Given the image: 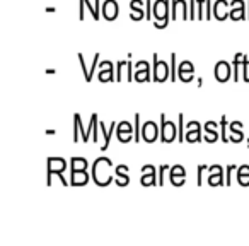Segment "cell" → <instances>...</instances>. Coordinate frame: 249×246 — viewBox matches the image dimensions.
Returning a JSON list of instances; mask_svg holds the SVG:
<instances>
[{"label": "cell", "instance_id": "cell-2", "mask_svg": "<svg viewBox=\"0 0 249 246\" xmlns=\"http://www.w3.org/2000/svg\"><path fill=\"white\" fill-rule=\"evenodd\" d=\"M152 82H166L167 79H171V63H166L162 60H159V55L154 53L152 55Z\"/></svg>", "mask_w": 249, "mask_h": 246}, {"label": "cell", "instance_id": "cell-17", "mask_svg": "<svg viewBox=\"0 0 249 246\" xmlns=\"http://www.w3.org/2000/svg\"><path fill=\"white\" fill-rule=\"evenodd\" d=\"M89 180H92L87 170L82 171H70V185L72 187H86L89 183Z\"/></svg>", "mask_w": 249, "mask_h": 246}, {"label": "cell", "instance_id": "cell-19", "mask_svg": "<svg viewBox=\"0 0 249 246\" xmlns=\"http://www.w3.org/2000/svg\"><path fill=\"white\" fill-rule=\"evenodd\" d=\"M116 125H118V121H111V123H109V130H107V129H106V125H104V123H101V121H99L101 135H103V139H104L103 146H101V151H106L107 147H109L111 137H113V132H114V130H116Z\"/></svg>", "mask_w": 249, "mask_h": 246}, {"label": "cell", "instance_id": "cell-37", "mask_svg": "<svg viewBox=\"0 0 249 246\" xmlns=\"http://www.w3.org/2000/svg\"><path fill=\"white\" fill-rule=\"evenodd\" d=\"M86 7H87V11L90 12V16H92V19H99L101 18V14L97 12V9H96V5H92L90 4V0H86Z\"/></svg>", "mask_w": 249, "mask_h": 246}, {"label": "cell", "instance_id": "cell-21", "mask_svg": "<svg viewBox=\"0 0 249 246\" xmlns=\"http://www.w3.org/2000/svg\"><path fill=\"white\" fill-rule=\"evenodd\" d=\"M142 5H143V0H132V2H130V9H132L130 19H132V21H142L147 16V11H143Z\"/></svg>", "mask_w": 249, "mask_h": 246}, {"label": "cell", "instance_id": "cell-6", "mask_svg": "<svg viewBox=\"0 0 249 246\" xmlns=\"http://www.w3.org/2000/svg\"><path fill=\"white\" fill-rule=\"evenodd\" d=\"M157 139H160V127L154 121H145L142 125V140L149 144H154Z\"/></svg>", "mask_w": 249, "mask_h": 246}, {"label": "cell", "instance_id": "cell-28", "mask_svg": "<svg viewBox=\"0 0 249 246\" xmlns=\"http://www.w3.org/2000/svg\"><path fill=\"white\" fill-rule=\"evenodd\" d=\"M135 132V127H132L130 121H120L116 125V133H133Z\"/></svg>", "mask_w": 249, "mask_h": 246}, {"label": "cell", "instance_id": "cell-29", "mask_svg": "<svg viewBox=\"0 0 249 246\" xmlns=\"http://www.w3.org/2000/svg\"><path fill=\"white\" fill-rule=\"evenodd\" d=\"M135 80L137 82H149L150 80V69L135 70Z\"/></svg>", "mask_w": 249, "mask_h": 246}, {"label": "cell", "instance_id": "cell-15", "mask_svg": "<svg viewBox=\"0 0 249 246\" xmlns=\"http://www.w3.org/2000/svg\"><path fill=\"white\" fill-rule=\"evenodd\" d=\"M229 139H231V142L234 144H241L242 140H244V132H242V121L235 120V121H231L229 123Z\"/></svg>", "mask_w": 249, "mask_h": 246}, {"label": "cell", "instance_id": "cell-23", "mask_svg": "<svg viewBox=\"0 0 249 246\" xmlns=\"http://www.w3.org/2000/svg\"><path fill=\"white\" fill-rule=\"evenodd\" d=\"M114 72H116V67H113V69H103L97 74V79H99V82H116Z\"/></svg>", "mask_w": 249, "mask_h": 246}, {"label": "cell", "instance_id": "cell-44", "mask_svg": "<svg viewBox=\"0 0 249 246\" xmlns=\"http://www.w3.org/2000/svg\"><path fill=\"white\" fill-rule=\"evenodd\" d=\"M56 130H46V135H55Z\"/></svg>", "mask_w": 249, "mask_h": 246}, {"label": "cell", "instance_id": "cell-18", "mask_svg": "<svg viewBox=\"0 0 249 246\" xmlns=\"http://www.w3.org/2000/svg\"><path fill=\"white\" fill-rule=\"evenodd\" d=\"M218 127H220V123H217L213 120L205 123V140L208 144H213L218 140Z\"/></svg>", "mask_w": 249, "mask_h": 246}, {"label": "cell", "instance_id": "cell-3", "mask_svg": "<svg viewBox=\"0 0 249 246\" xmlns=\"http://www.w3.org/2000/svg\"><path fill=\"white\" fill-rule=\"evenodd\" d=\"M178 135V127L174 121H169L166 118V114H160V142L162 144H171L176 140Z\"/></svg>", "mask_w": 249, "mask_h": 246}, {"label": "cell", "instance_id": "cell-32", "mask_svg": "<svg viewBox=\"0 0 249 246\" xmlns=\"http://www.w3.org/2000/svg\"><path fill=\"white\" fill-rule=\"evenodd\" d=\"M73 121H75L77 125H79V130H80V137H82V142H89V137H87V130L82 127V120H80V114H73Z\"/></svg>", "mask_w": 249, "mask_h": 246}, {"label": "cell", "instance_id": "cell-10", "mask_svg": "<svg viewBox=\"0 0 249 246\" xmlns=\"http://www.w3.org/2000/svg\"><path fill=\"white\" fill-rule=\"evenodd\" d=\"M208 171H210V176H208V185L210 187H222V185H225V171L220 164L208 166Z\"/></svg>", "mask_w": 249, "mask_h": 246}, {"label": "cell", "instance_id": "cell-26", "mask_svg": "<svg viewBox=\"0 0 249 246\" xmlns=\"http://www.w3.org/2000/svg\"><path fill=\"white\" fill-rule=\"evenodd\" d=\"M203 140V132L201 130H188L186 132V142L190 144H198Z\"/></svg>", "mask_w": 249, "mask_h": 246}, {"label": "cell", "instance_id": "cell-11", "mask_svg": "<svg viewBox=\"0 0 249 246\" xmlns=\"http://www.w3.org/2000/svg\"><path fill=\"white\" fill-rule=\"evenodd\" d=\"M101 14L106 21H114L120 14V7H118L116 0H104L101 5Z\"/></svg>", "mask_w": 249, "mask_h": 246}, {"label": "cell", "instance_id": "cell-16", "mask_svg": "<svg viewBox=\"0 0 249 246\" xmlns=\"http://www.w3.org/2000/svg\"><path fill=\"white\" fill-rule=\"evenodd\" d=\"M232 21H241L246 19V2L244 0H232L231 2V16Z\"/></svg>", "mask_w": 249, "mask_h": 246}, {"label": "cell", "instance_id": "cell-43", "mask_svg": "<svg viewBox=\"0 0 249 246\" xmlns=\"http://www.w3.org/2000/svg\"><path fill=\"white\" fill-rule=\"evenodd\" d=\"M142 69H150V63L147 60H139L135 63V70H142Z\"/></svg>", "mask_w": 249, "mask_h": 246}, {"label": "cell", "instance_id": "cell-38", "mask_svg": "<svg viewBox=\"0 0 249 246\" xmlns=\"http://www.w3.org/2000/svg\"><path fill=\"white\" fill-rule=\"evenodd\" d=\"M205 14H207V19L213 18V4H212V0H205Z\"/></svg>", "mask_w": 249, "mask_h": 246}, {"label": "cell", "instance_id": "cell-34", "mask_svg": "<svg viewBox=\"0 0 249 246\" xmlns=\"http://www.w3.org/2000/svg\"><path fill=\"white\" fill-rule=\"evenodd\" d=\"M239 166H235V164H229L227 168H225V185L227 187H231L232 185V171L237 170Z\"/></svg>", "mask_w": 249, "mask_h": 246}, {"label": "cell", "instance_id": "cell-45", "mask_svg": "<svg viewBox=\"0 0 249 246\" xmlns=\"http://www.w3.org/2000/svg\"><path fill=\"white\" fill-rule=\"evenodd\" d=\"M55 11H56L55 7H48V9H46V12H55Z\"/></svg>", "mask_w": 249, "mask_h": 246}, {"label": "cell", "instance_id": "cell-8", "mask_svg": "<svg viewBox=\"0 0 249 246\" xmlns=\"http://www.w3.org/2000/svg\"><path fill=\"white\" fill-rule=\"evenodd\" d=\"M232 76V69H231V63L225 62V60H220V62L215 63L213 67V77L217 82H227Z\"/></svg>", "mask_w": 249, "mask_h": 246}, {"label": "cell", "instance_id": "cell-27", "mask_svg": "<svg viewBox=\"0 0 249 246\" xmlns=\"http://www.w3.org/2000/svg\"><path fill=\"white\" fill-rule=\"evenodd\" d=\"M227 130H229V121H227V116H222L220 118V140L224 144H229L231 142V139L227 137Z\"/></svg>", "mask_w": 249, "mask_h": 246}, {"label": "cell", "instance_id": "cell-33", "mask_svg": "<svg viewBox=\"0 0 249 246\" xmlns=\"http://www.w3.org/2000/svg\"><path fill=\"white\" fill-rule=\"evenodd\" d=\"M126 60H120L116 62V82H123V69L126 67Z\"/></svg>", "mask_w": 249, "mask_h": 246}, {"label": "cell", "instance_id": "cell-47", "mask_svg": "<svg viewBox=\"0 0 249 246\" xmlns=\"http://www.w3.org/2000/svg\"><path fill=\"white\" fill-rule=\"evenodd\" d=\"M248 7H249V4H248ZM248 19H249V9H248Z\"/></svg>", "mask_w": 249, "mask_h": 246}, {"label": "cell", "instance_id": "cell-30", "mask_svg": "<svg viewBox=\"0 0 249 246\" xmlns=\"http://www.w3.org/2000/svg\"><path fill=\"white\" fill-rule=\"evenodd\" d=\"M171 82H178V62H176V53H171Z\"/></svg>", "mask_w": 249, "mask_h": 246}, {"label": "cell", "instance_id": "cell-35", "mask_svg": "<svg viewBox=\"0 0 249 246\" xmlns=\"http://www.w3.org/2000/svg\"><path fill=\"white\" fill-rule=\"evenodd\" d=\"M203 171H208L207 164H200V166H198V171H196V185L198 187L203 185Z\"/></svg>", "mask_w": 249, "mask_h": 246}, {"label": "cell", "instance_id": "cell-12", "mask_svg": "<svg viewBox=\"0 0 249 246\" xmlns=\"http://www.w3.org/2000/svg\"><path fill=\"white\" fill-rule=\"evenodd\" d=\"M231 16V2L229 0H215L213 2V18L217 21H224Z\"/></svg>", "mask_w": 249, "mask_h": 246}, {"label": "cell", "instance_id": "cell-42", "mask_svg": "<svg viewBox=\"0 0 249 246\" xmlns=\"http://www.w3.org/2000/svg\"><path fill=\"white\" fill-rule=\"evenodd\" d=\"M188 130H201V123H200V121H196V120L190 121V123H186V132H188Z\"/></svg>", "mask_w": 249, "mask_h": 246}, {"label": "cell", "instance_id": "cell-4", "mask_svg": "<svg viewBox=\"0 0 249 246\" xmlns=\"http://www.w3.org/2000/svg\"><path fill=\"white\" fill-rule=\"evenodd\" d=\"M48 163V173H46V185L52 187V178L53 174H58V173H63L67 168H70V164H67V161L63 157H48L46 159Z\"/></svg>", "mask_w": 249, "mask_h": 246}, {"label": "cell", "instance_id": "cell-1", "mask_svg": "<svg viewBox=\"0 0 249 246\" xmlns=\"http://www.w3.org/2000/svg\"><path fill=\"white\" fill-rule=\"evenodd\" d=\"M154 28L157 29H164L167 28L171 21V2L169 0H156L154 2Z\"/></svg>", "mask_w": 249, "mask_h": 246}, {"label": "cell", "instance_id": "cell-22", "mask_svg": "<svg viewBox=\"0 0 249 246\" xmlns=\"http://www.w3.org/2000/svg\"><path fill=\"white\" fill-rule=\"evenodd\" d=\"M237 181L241 187H249V164H242L237 168Z\"/></svg>", "mask_w": 249, "mask_h": 246}, {"label": "cell", "instance_id": "cell-13", "mask_svg": "<svg viewBox=\"0 0 249 246\" xmlns=\"http://www.w3.org/2000/svg\"><path fill=\"white\" fill-rule=\"evenodd\" d=\"M169 180L174 187H183L186 183V170H184L181 164L169 168Z\"/></svg>", "mask_w": 249, "mask_h": 246}, {"label": "cell", "instance_id": "cell-14", "mask_svg": "<svg viewBox=\"0 0 249 246\" xmlns=\"http://www.w3.org/2000/svg\"><path fill=\"white\" fill-rule=\"evenodd\" d=\"M77 58H79L80 67H82V72H84V76H86V82H90V80H92V77H94V74H96L97 65H99V53H96V55H94L92 65H90V69H87L86 60H84L82 53H77Z\"/></svg>", "mask_w": 249, "mask_h": 246}, {"label": "cell", "instance_id": "cell-24", "mask_svg": "<svg viewBox=\"0 0 249 246\" xmlns=\"http://www.w3.org/2000/svg\"><path fill=\"white\" fill-rule=\"evenodd\" d=\"M87 168H89V163L86 157H72L70 159V171H82Z\"/></svg>", "mask_w": 249, "mask_h": 246}, {"label": "cell", "instance_id": "cell-9", "mask_svg": "<svg viewBox=\"0 0 249 246\" xmlns=\"http://www.w3.org/2000/svg\"><path fill=\"white\" fill-rule=\"evenodd\" d=\"M143 187H154V185H159V174H157L156 166L152 164H145L142 168V178H140Z\"/></svg>", "mask_w": 249, "mask_h": 246}, {"label": "cell", "instance_id": "cell-36", "mask_svg": "<svg viewBox=\"0 0 249 246\" xmlns=\"http://www.w3.org/2000/svg\"><path fill=\"white\" fill-rule=\"evenodd\" d=\"M116 137L121 144H128V142H132V140H135L133 133H116Z\"/></svg>", "mask_w": 249, "mask_h": 246}, {"label": "cell", "instance_id": "cell-25", "mask_svg": "<svg viewBox=\"0 0 249 246\" xmlns=\"http://www.w3.org/2000/svg\"><path fill=\"white\" fill-rule=\"evenodd\" d=\"M184 114L179 113L178 114V140L179 142H186V132H184Z\"/></svg>", "mask_w": 249, "mask_h": 246}, {"label": "cell", "instance_id": "cell-31", "mask_svg": "<svg viewBox=\"0 0 249 246\" xmlns=\"http://www.w3.org/2000/svg\"><path fill=\"white\" fill-rule=\"evenodd\" d=\"M133 135H135L137 144L142 140V123H140V114L139 113H135V132H133Z\"/></svg>", "mask_w": 249, "mask_h": 246}, {"label": "cell", "instance_id": "cell-5", "mask_svg": "<svg viewBox=\"0 0 249 246\" xmlns=\"http://www.w3.org/2000/svg\"><path fill=\"white\" fill-rule=\"evenodd\" d=\"M178 16L184 21L190 19V2L188 0H171V19L176 21Z\"/></svg>", "mask_w": 249, "mask_h": 246}, {"label": "cell", "instance_id": "cell-40", "mask_svg": "<svg viewBox=\"0 0 249 246\" xmlns=\"http://www.w3.org/2000/svg\"><path fill=\"white\" fill-rule=\"evenodd\" d=\"M86 0H79V19L80 21H84V18H86Z\"/></svg>", "mask_w": 249, "mask_h": 246}, {"label": "cell", "instance_id": "cell-41", "mask_svg": "<svg viewBox=\"0 0 249 246\" xmlns=\"http://www.w3.org/2000/svg\"><path fill=\"white\" fill-rule=\"evenodd\" d=\"M190 19H196V0H190Z\"/></svg>", "mask_w": 249, "mask_h": 246}, {"label": "cell", "instance_id": "cell-20", "mask_svg": "<svg viewBox=\"0 0 249 246\" xmlns=\"http://www.w3.org/2000/svg\"><path fill=\"white\" fill-rule=\"evenodd\" d=\"M128 170L130 168L126 166V164L116 166V178H114V183H116L118 187H128V183H130Z\"/></svg>", "mask_w": 249, "mask_h": 246}, {"label": "cell", "instance_id": "cell-39", "mask_svg": "<svg viewBox=\"0 0 249 246\" xmlns=\"http://www.w3.org/2000/svg\"><path fill=\"white\" fill-rule=\"evenodd\" d=\"M169 168V164H160L159 166V187H164V171H167Z\"/></svg>", "mask_w": 249, "mask_h": 246}, {"label": "cell", "instance_id": "cell-7", "mask_svg": "<svg viewBox=\"0 0 249 246\" xmlns=\"http://www.w3.org/2000/svg\"><path fill=\"white\" fill-rule=\"evenodd\" d=\"M178 79L181 82H193L195 80V63L190 60H183L178 65Z\"/></svg>", "mask_w": 249, "mask_h": 246}, {"label": "cell", "instance_id": "cell-46", "mask_svg": "<svg viewBox=\"0 0 249 246\" xmlns=\"http://www.w3.org/2000/svg\"><path fill=\"white\" fill-rule=\"evenodd\" d=\"M246 144H248V147H249V137H246Z\"/></svg>", "mask_w": 249, "mask_h": 246}]
</instances>
